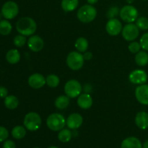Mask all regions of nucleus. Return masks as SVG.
<instances>
[{"label":"nucleus","mask_w":148,"mask_h":148,"mask_svg":"<svg viewBox=\"0 0 148 148\" xmlns=\"http://www.w3.org/2000/svg\"><path fill=\"white\" fill-rule=\"evenodd\" d=\"M141 48L145 51H148V33H145L140 40Z\"/></svg>","instance_id":"33"},{"label":"nucleus","mask_w":148,"mask_h":148,"mask_svg":"<svg viewBox=\"0 0 148 148\" xmlns=\"http://www.w3.org/2000/svg\"><path fill=\"white\" fill-rule=\"evenodd\" d=\"M139 12L137 8L132 5H126L120 10L119 16L123 21L127 23L135 22L138 18Z\"/></svg>","instance_id":"6"},{"label":"nucleus","mask_w":148,"mask_h":148,"mask_svg":"<svg viewBox=\"0 0 148 148\" xmlns=\"http://www.w3.org/2000/svg\"><path fill=\"white\" fill-rule=\"evenodd\" d=\"M46 80L48 86L51 88H56L59 85V82H60V79H59V77L56 75H53V74H51V75H48L47 77L46 78Z\"/></svg>","instance_id":"28"},{"label":"nucleus","mask_w":148,"mask_h":148,"mask_svg":"<svg viewBox=\"0 0 148 148\" xmlns=\"http://www.w3.org/2000/svg\"><path fill=\"white\" fill-rule=\"evenodd\" d=\"M136 25L142 30H148V19L145 17H140L136 20Z\"/></svg>","instance_id":"29"},{"label":"nucleus","mask_w":148,"mask_h":148,"mask_svg":"<svg viewBox=\"0 0 148 148\" xmlns=\"http://www.w3.org/2000/svg\"><path fill=\"white\" fill-rule=\"evenodd\" d=\"M135 97L140 103L148 105V85L143 84L137 86L135 89Z\"/></svg>","instance_id":"12"},{"label":"nucleus","mask_w":148,"mask_h":148,"mask_svg":"<svg viewBox=\"0 0 148 148\" xmlns=\"http://www.w3.org/2000/svg\"><path fill=\"white\" fill-rule=\"evenodd\" d=\"M28 85L34 89H40L46 83V78L43 75L39 73H34L30 75L27 79Z\"/></svg>","instance_id":"13"},{"label":"nucleus","mask_w":148,"mask_h":148,"mask_svg":"<svg viewBox=\"0 0 148 148\" xmlns=\"http://www.w3.org/2000/svg\"><path fill=\"white\" fill-rule=\"evenodd\" d=\"M147 75L145 71L142 69H136L132 71L129 75L130 82L135 85H143L147 81Z\"/></svg>","instance_id":"10"},{"label":"nucleus","mask_w":148,"mask_h":148,"mask_svg":"<svg viewBox=\"0 0 148 148\" xmlns=\"http://www.w3.org/2000/svg\"><path fill=\"white\" fill-rule=\"evenodd\" d=\"M34 148H39V147H34Z\"/></svg>","instance_id":"44"},{"label":"nucleus","mask_w":148,"mask_h":148,"mask_svg":"<svg viewBox=\"0 0 148 148\" xmlns=\"http://www.w3.org/2000/svg\"><path fill=\"white\" fill-rule=\"evenodd\" d=\"M3 148H16L15 143L12 140H5L3 144Z\"/></svg>","instance_id":"35"},{"label":"nucleus","mask_w":148,"mask_h":148,"mask_svg":"<svg viewBox=\"0 0 148 148\" xmlns=\"http://www.w3.org/2000/svg\"><path fill=\"white\" fill-rule=\"evenodd\" d=\"M83 57L84 59H85V60H90L92 58V53L90 51H85L83 55Z\"/></svg>","instance_id":"37"},{"label":"nucleus","mask_w":148,"mask_h":148,"mask_svg":"<svg viewBox=\"0 0 148 148\" xmlns=\"http://www.w3.org/2000/svg\"><path fill=\"white\" fill-rule=\"evenodd\" d=\"M19 105V100L16 96L12 95H7L4 98V106L10 110H14L17 108Z\"/></svg>","instance_id":"21"},{"label":"nucleus","mask_w":148,"mask_h":148,"mask_svg":"<svg viewBox=\"0 0 148 148\" xmlns=\"http://www.w3.org/2000/svg\"><path fill=\"white\" fill-rule=\"evenodd\" d=\"M13 42H14V46H17V47H23L24 45H25L26 42H27V39H26L25 36L20 34L18 36H16L14 38Z\"/></svg>","instance_id":"30"},{"label":"nucleus","mask_w":148,"mask_h":148,"mask_svg":"<svg viewBox=\"0 0 148 148\" xmlns=\"http://www.w3.org/2000/svg\"><path fill=\"white\" fill-rule=\"evenodd\" d=\"M120 10L117 7H111L106 12V17L108 19L116 18L118 14H119Z\"/></svg>","instance_id":"31"},{"label":"nucleus","mask_w":148,"mask_h":148,"mask_svg":"<svg viewBox=\"0 0 148 148\" xmlns=\"http://www.w3.org/2000/svg\"><path fill=\"white\" fill-rule=\"evenodd\" d=\"M129 50L131 53H137L139 51H140V49H142L141 46H140V43L138 42H132L130 45H129L128 47Z\"/></svg>","instance_id":"32"},{"label":"nucleus","mask_w":148,"mask_h":148,"mask_svg":"<svg viewBox=\"0 0 148 148\" xmlns=\"http://www.w3.org/2000/svg\"><path fill=\"white\" fill-rule=\"evenodd\" d=\"M143 148H148V140L144 143V145H143Z\"/></svg>","instance_id":"39"},{"label":"nucleus","mask_w":148,"mask_h":148,"mask_svg":"<svg viewBox=\"0 0 148 148\" xmlns=\"http://www.w3.org/2000/svg\"><path fill=\"white\" fill-rule=\"evenodd\" d=\"M25 134L26 130L23 126H16L12 130V135L16 140H21Z\"/></svg>","instance_id":"26"},{"label":"nucleus","mask_w":148,"mask_h":148,"mask_svg":"<svg viewBox=\"0 0 148 148\" xmlns=\"http://www.w3.org/2000/svg\"><path fill=\"white\" fill-rule=\"evenodd\" d=\"M42 120L40 115L36 112H29L25 115L24 118L25 127L27 130L31 132L36 131L41 126Z\"/></svg>","instance_id":"4"},{"label":"nucleus","mask_w":148,"mask_h":148,"mask_svg":"<svg viewBox=\"0 0 148 148\" xmlns=\"http://www.w3.org/2000/svg\"><path fill=\"white\" fill-rule=\"evenodd\" d=\"M64 92L69 98H75L79 96L82 92V86L79 81L70 79L64 85Z\"/></svg>","instance_id":"7"},{"label":"nucleus","mask_w":148,"mask_h":148,"mask_svg":"<svg viewBox=\"0 0 148 148\" xmlns=\"http://www.w3.org/2000/svg\"><path fill=\"white\" fill-rule=\"evenodd\" d=\"M143 1H147V0H143Z\"/></svg>","instance_id":"43"},{"label":"nucleus","mask_w":148,"mask_h":148,"mask_svg":"<svg viewBox=\"0 0 148 148\" xmlns=\"http://www.w3.org/2000/svg\"><path fill=\"white\" fill-rule=\"evenodd\" d=\"M135 124L141 130L148 128V114L145 111H140L135 116Z\"/></svg>","instance_id":"17"},{"label":"nucleus","mask_w":148,"mask_h":148,"mask_svg":"<svg viewBox=\"0 0 148 148\" xmlns=\"http://www.w3.org/2000/svg\"><path fill=\"white\" fill-rule=\"evenodd\" d=\"M77 105L82 109H88L92 105V98L88 93L80 94L77 98Z\"/></svg>","instance_id":"16"},{"label":"nucleus","mask_w":148,"mask_h":148,"mask_svg":"<svg viewBox=\"0 0 148 148\" xmlns=\"http://www.w3.org/2000/svg\"><path fill=\"white\" fill-rule=\"evenodd\" d=\"M135 62L138 66H144L148 64V53L145 51H140L136 53Z\"/></svg>","instance_id":"22"},{"label":"nucleus","mask_w":148,"mask_h":148,"mask_svg":"<svg viewBox=\"0 0 148 148\" xmlns=\"http://www.w3.org/2000/svg\"><path fill=\"white\" fill-rule=\"evenodd\" d=\"M9 137V132L5 127L0 126V143L4 142Z\"/></svg>","instance_id":"34"},{"label":"nucleus","mask_w":148,"mask_h":148,"mask_svg":"<svg viewBox=\"0 0 148 148\" xmlns=\"http://www.w3.org/2000/svg\"><path fill=\"white\" fill-rule=\"evenodd\" d=\"M83 118L78 113L70 114L66 120V124L70 130H77L82 126Z\"/></svg>","instance_id":"14"},{"label":"nucleus","mask_w":148,"mask_h":148,"mask_svg":"<svg viewBox=\"0 0 148 148\" xmlns=\"http://www.w3.org/2000/svg\"><path fill=\"white\" fill-rule=\"evenodd\" d=\"M27 46L33 52H38L43 49L44 41L38 36H32L27 40Z\"/></svg>","instance_id":"15"},{"label":"nucleus","mask_w":148,"mask_h":148,"mask_svg":"<svg viewBox=\"0 0 148 148\" xmlns=\"http://www.w3.org/2000/svg\"><path fill=\"white\" fill-rule=\"evenodd\" d=\"M97 16V10L92 4H85L78 10L77 17L83 23H89L93 21Z\"/></svg>","instance_id":"2"},{"label":"nucleus","mask_w":148,"mask_h":148,"mask_svg":"<svg viewBox=\"0 0 148 148\" xmlns=\"http://www.w3.org/2000/svg\"><path fill=\"white\" fill-rule=\"evenodd\" d=\"M12 26L7 20L0 21V34L2 36H8L12 31Z\"/></svg>","instance_id":"25"},{"label":"nucleus","mask_w":148,"mask_h":148,"mask_svg":"<svg viewBox=\"0 0 148 148\" xmlns=\"http://www.w3.org/2000/svg\"><path fill=\"white\" fill-rule=\"evenodd\" d=\"M69 105V98L67 95H60L55 101V106L58 109H65Z\"/></svg>","instance_id":"23"},{"label":"nucleus","mask_w":148,"mask_h":148,"mask_svg":"<svg viewBox=\"0 0 148 148\" xmlns=\"http://www.w3.org/2000/svg\"><path fill=\"white\" fill-rule=\"evenodd\" d=\"M134 0H127V3H128L129 4H131L132 3H133V2H134Z\"/></svg>","instance_id":"40"},{"label":"nucleus","mask_w":148,"mask_h":148,"mask_svg":"<svg viewBox=\"0 0 148 148\" xmlns=\"http://www.w3.org/2000/svg\"><path fill=\"white\" fill-rule=\"evenodd\" d=\"M84 62L85 59L80 52L72 51L66 57V64L69 69L74 71H77L82 69L84 65Z\"/></svg>","instance_id":"5"},{"label":"nucleus","mask_w":148,"mask_h":148,"mask_svg":"<svg viewBox=\"0 0 148 148\" xmlns=\"http://www.w3.org/2000/svg\"><path fill=\"white\" fill-rule=\"evenodd\" d=\"M48 148H58L57 147H55V146H51V147H48Z\"/></svg>","instance_id":"42"},{"label":"nucleus","mask_w":148,"mask_h":148,"mask_svg":"<svg viewBox=\"0 0 148 148\" xmlns=\"http://www.w3.org/2000/svg\"><path fill=\"white\" fill-rule=\"evenodd\" d=\"M2 17H3L2 13L0 12V21H1V20H1V19H2Z\"/></svg>","instance_id":"41"},{"label":"nucleus","mask_w":148,"mask_h":148,"mask_svg":"<svg viewBox=\"0 0 148 148\" xmlns=\"http://www.w3.org/2000/svg\"><path fill=\"white\" fill-rule=\"evenodd\" d=\"M8 95V90L4 86H0V98H5Z\"/></svg>","instance_id":"36"},{"label":"nucleus","mask_w":148,"mask_h":148,"mask_svg":"<svg viewBox=\"0 0 148 148\" xmlns=\"http://www.w3.org/2000/svg\"><path fill=\"white\" fill-rule=\"evenodd\" d=\"M98 0H87V1H88V4H95V3H97L98 2Z\"/></svg>","instance_id":"38"},{"label":"nucleus","mask_w":148,"mask_h":148,"mask_svg":"<svg viewBox=\"0 0 148 148\" xmlns=\"http://www.w3.org/2000/svg\"><path fill=\"white\" fill-rule=\"evenodd\" d=\"M79 0H62L61 6L64 11L72 12L77 7Z\"/></svg>","instance_id":"20"},{"label":"nucleus","mask_w":148,"mask_h":148,"mask_svg":"<svg viewBox=\"0 0 148 148\" xmlns=\"http://www.w3.org/2000/svg\"><path fill=\"white\" fill-rule=\"evenodd\" d=\"M72 134L70 130L67 129H63L59 132L58 134V139L62 143H68L72 139Z\"/></svg>","instance_id":"27"},{"label":"nucleus","mask_w":148,"mask_h":148,"mask_svg":"<svg viewBox=\"0 0 148 148\" xmlns=\"http://www.w3.org/2000/svg\"><path fill=\"white\" fill-rule=\"evenodd\" d=\"M123 38L127 41H132L137 38L140 34V29L133 23L126 25L121 30Z\"/></svg>","instance_id":"9"},{"label":"nucleus","mask_w":148,"mask_h":148,"mask_svg":"<svg viewBox=\"0 0 148 148\" xmlns=\"http://www.w3.org/2000/svg\"><path fill=\"white\" fill-rule=\"evenodd\" d=\"M1 12L5 19L12 20L18 14L19 7L14 1H8L3 4Z\"/></svg>","instance_id":"8"},{"label":"nucleus","mask_w":148,"mask_h":148,"mask_svg":"<svg viewBox=\"0 0 148 148\" xmlns=\"http://www.w3.org/2000/svg\"><path fill=\"white\" fill-rule=\"evenodd\" d=\"M121 148H143V145L137 137H130L123 140Z\"/></svg>","instance_id":"18"},{"label":"nucleus","mask_w":148,"mask_h":148,"mask_svg":"<svg viewBox=\"0 0 148 148\" xmlns=\"http://www.w3.org/2000/svg\"><path fill=\"white\" fill-rule=\"evenodd\" d=\"M122 24L116 18L109 19L106 25V32L112 36H118L122 30Z\"/></svg>","instance_id":"11"},{"label":"nucleus","mask_w":148,"mask_h":148,"mask_svg":"<svg viewBox=\"0 0 148 148\" xmlns=\"http://www.w3.org/2000/svg\"><path fill=\"white\" fill-rule=\"evenodd\" d=\"M6 59L11 64H17L20 60V53L17 49H11L6 54Z\"/></svg>","instance_id":"19"},{"label":"nucleus","mask_w":148,"mask_h":148,"mask_svg":"<svg viewBox=\"0 0 148 148\" xmlns=\"http://www.w3.org/2000/svg\"><path fill=\"white\" fill-rule=\"evenodd\" d=\"M46 124L49 129H50L52 131H61L66 125V119L62 114L53 113L48 116Z\"/></svg>","instance_id":"3"},{"label":"nucleus","mask_w":148,"mask_h":148,"mask_svg":"<svg viewBox=\"0 0 148 148\" xmlns=\"http://www.w3.org/2000/svg\"><path fill=\"white\" fill-rule=\"evenodd\" d=\"M75 46L79 52H85L88 49V41L85 38L79 37L76 40Z\"/></svg>","instance_id":"24"},{"label":"nucleus","mask_w":148,"mask_h":148,"mask_svg":"<svg viewBox=\"0 0 148 148\" xmlns=\"http://www.w3.org/2000/svg\"><path fill=\"white\" fill-rule=\"evenodd\" d=\"M36 29L37 25L35 20L31 17H22L16 23V30L23 36H32L36 31Z\"/></svg>","instance_id":"1"}]
</instances>
